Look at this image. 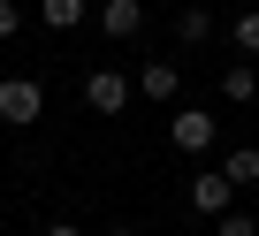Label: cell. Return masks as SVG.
Here are the masks:
<instances>
[{"label":"cell","instance_id":"cell-13","mask_svg":"<svg viewBox=\"0 0 259 236\" xmlns=\"http://www.w3.org/2000/svg\"><path fill=\"white\" fill-rule=\"evenodd\" d=\"M23 31V8H16V0H0V38H16Z\"/></svg>","mask_w":259,"mask_h":236},{"label":"cell","instance_id":"cell-9","mask_svg":"<svg viewBox=\"0 0 259 236\" xmlns=\"http://www.w3.org/2000/svg\"><path fill=\"white\" fill-rule=\"evenodd\" d=\"M221 91H229V99H251V91H259V69H251V61H229V69H221Z\"/></svg>","mask_w":259,"mask_h":236},{"label":"cell","instance_id":"cell-12","mask_svg":"<svg viewBox=\"0 0 259 236\" xmlns=\"http://www.w3.org/2000/svg\"><path fill=\"white\" fill-rule=\"evenodd\" d=\"M213 221H221L213 236H259V221H251V213H213Z\"/></svg>","mask_w":259,"mask_h":236},{"label":"cell","instance_id":"cell-7","mask_svg":"<svg viewBox=\"0 0 259 236\" xmlns=\"http://www.w3.org/2000/svg\"><path fill=\"white\" fill-rule=\"evenodd\" d=\"M176 38H183V46H206V38H213V16L198 8V0H183V16H176Z\"/></svg>","mask_w":259,"mask_h":236},{"label":"cell","instance_id":"cell-11","mask_svg":"<svg viewBox=\"0 0 259 236\" xmlns=\"http://www.w3.org/2000/svg\"><path fill=\"white\" fill-rule=\"evenodd\" d=\"M236 46H244V61L259 54V8H244V16H236Z\"/></svg>","mask_w":259,"mask_h":236},{"label":"cell","instance_id":"cell-1","mask_svg":"<svg viewBox=\"0 0 259 236\" xmlns=\"http://www.w3.org/2000/svg\"><path fill=\"white\" fill-rule=\"evenodd\" d=\"M38 114H46V91L31 76H0V122L23 130V122H38Z\"/></svg>","mask_w":259,"mask_h":236},{"label":"cell","instance_id":"cell-6","mask_svg":"<svg viewBox=\"0 0 259 236\" xmlns=\"http://www.w3.org/2000/svg\"><path fill=\"white\" fill-rule=\"evenodd\" d=\"M84 8H92V0H38V23H46V31H76Z\"/></svg>","mask_w":259,"mask_h":236},{"label":"cell","instance_id":"cell-3","mask_svg":"<svg viewBox=\"0 0 259 236\" xmlns=\"http://www.w3.org/2000/svg\"><path fill=\"white\" fill-rule=\"evenodd\" d=\"M168 137H176V153H206L213 145V114L206 107H183L176 122H168Z\"/></svg>","mask_w":259,"mask_h":236},{"label":"cell","instance_id":"cell-8","mask_svg":"<svg viewBox=\"0 0 259 236\" xmlns=\"http://www.w3.org/2000/svg\"><path fill=\"white\" fill-rule=\"evenodd\" d=\"M145 99H176V61H145Z\"/></svg>","mask_w":259,"mask_h":236},{"label":"cell","instance_id":"cell-14","mask_svg":"<svg viewBox=\"0 0 259 236\" xmlns=\"http://www.w3.org/2000/svg\"><path fill=\"white\" fill-rule=\"evenodd\" d=\"M46 236H84V228H76V221H54V228H46Z\"/></svg>","mask_w":259,"mask_h":236},{"label":"cell","instance_id":"cell-4","mask_svg":"<svg viewBox=\"0 0 259 236\" xmlns=\"http://www.w3.org/2000/svg\"><path fill=\"white\" fill-rule=\"evenodd\" d=\"M229 198H236V183H229L221 168H206V175H191V206H198V213H229Z\"/></svg>","mask_w":259,"mask_h":236},{"label":"cell","instance_id":"cell-5","mask_svg":"<svg viewBox=\"0 0 259 236\" xmlns=\"http://www.w3.org/2000/svg\"><path fill=\"white\" fill-rule=\"evenodd\" d=\"M99 31L107 38H138L145 31V0H107V8H99Z\"/></svg>","mask_w":259,"mask_h":236},{"label":"cell","instance_id":"cell-10","mask_svg":"<svg viewBox=\"0 0 259 236\" xmlns=\"http://www.w3.org/2000/svg\"><path fill=\"white\" fill-rule=\"evenodd\" d=\"M221 175H229V183H259V153H251V145H236V153L221 160Z\"/></svg>","mask_w":259,"mask_h":236},{"label":"cell","instance_id":"cell-15","mask_svg":"<svg viewBox=\"0 0 259 236\" xmlns=\"http://www.w3.org/2000/svg\"><path fill=\"white\" fill-rule=\"evenodd\" d=\"M107 236H138V228H107Z\"/></svg>","mask_w":259,"mask_h":236},{"label":"cell","instance_id":"cell-2","mask_svg":"<svg viewBox=\"0 0 259 236\" xmlns=\"http://www.w3.org/2000/svg\"><path fill=\"white\" fill-rule=\"evenodd\" d=\"M84 107H92V114H122V107H130V76H122V69H92Z\"/></svg>","mask_w":259,"mask_h":236}]
</instances>
